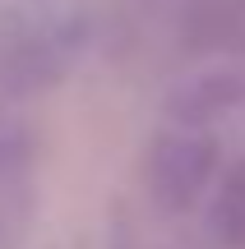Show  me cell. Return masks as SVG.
Here are the masks:
<instances>
[{
  "label": "cell",
  "mask_w": 245,
  "mask_h": 249,
  "mask_svg": "<svg viewBox=\"0 0 245 249\" xmlns=\"http://www.w3.org/2000/svg\"><path fill=\"white\" fill-rule=\"evenodd\" d=\"M213 171H218V139L208 129L167 124L144 157V185L157 208L185 213L190 203H199L208 194Z\"/></svg>",
  "instance_id": "obj_1"
},
{
  "label": "cell",
  "mask_w": 245,
  "mask_h": 249,
  "mask_svg": "<svg viewBox=\"0 0 245 249\" xmlns=\"http://www.w3.org/2000/svg\"><path fill=\"white\" fill-rule=\"evenodd\" d=\"M208 231L222 249H245V161L218 180L208 198Z\"/></svg>",
  "instance_id": "obj_4"
},
{
  "label": "cell",
  "mask_w": 245,
  "mask_h": 249,
  "mask_svg": "<svg viewBox=\"0 0 245 249\" xmlns=\"http://www.w3.org/2000/svg\"><path fill=\"white\" fill-rule=\"evenodd\" d=\"M185 37L194 46H227L245 42V0H190Z\"/></svg>",
  "instance_id": "obj_3"
},
{
  "label": "cell",
  "mask_w": 245,
  "mask_h": 249,
  "mask_svg": "<svg viewBox=\"0 0 245 249\" xmlns=\"http://www.w3.org/2000/svg\"><path fill=\"white\" fill-rule=\"evenodd\" d=\"M245 107V74L241 70H208L199 79H190L171 97L167 116L171 124H190V129H218L227 116H236Z\"/></svg>",
  "instance_id": "obj_2"
}]
</instances>
